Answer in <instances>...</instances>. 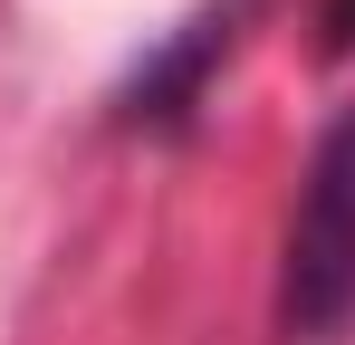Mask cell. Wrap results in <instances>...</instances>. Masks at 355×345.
I'll list each match as a JSON object with an SVG mask.
<instances>
[{
  "instance_id": "6da1fadb",
  "label": "cell",
  "mask_w": 355,
  "mask_h": 345,
  "mask_svg": "<svg viewBox=\"0 0 355 345\" xmlns=\"http://www.w3.org/2000/svg\"><path fill=\"white\" fill-rule=\"evenodd\" d=\"M279 326L297 345H336L355 326V106H336L307 144L279 240Z\"/></svg>"
},
{
  "instance_id": "7a4b0ae2",
  "label": "cell",
  "mask_w": 355,
  "mask_h": 345,
  "mask_svg": "<svg viewBox=\"0 0 355 345\" xmlns=\"http://www.w3.org/2000/svg\"><path fill=\"white\" fill-rule=\"evenodd\" d=\"M250 19H259V0H202V10H182L173 29L116 77V115L125 125H182L211 96V77L231 67V48L250 39Z\"/></svg>"
},
{
  "instance_id": "3957f363",
  "label": "cell",
  "mask_w": 355,
  "mask_h": 345,
  "mask_svg": "<svg viewBox=\"0 0 355 345\" xmlns=\"http://www.w3.org/2000/svg\"><path fill=\"white\" fill-rule=\"evenodd\" d=\"M355 48V0H327L317 10V57H346Z\"/></svg>"
}]
</instances>
